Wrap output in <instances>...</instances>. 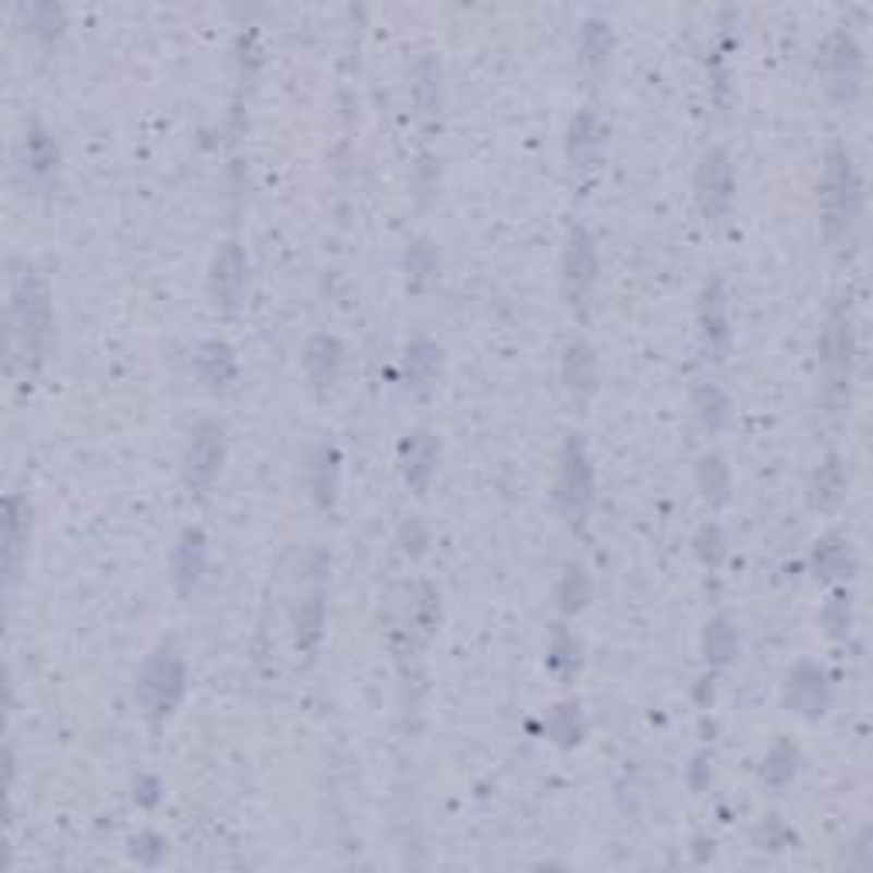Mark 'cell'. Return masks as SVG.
<instances>
[{
	"instance_id": "1",
	"label": "cell",
	"mask_w": 873,
	"mask_h": 873,
	"mask_svg": "<svg viewBox=\"0 0 873 873\" xmlns=\"http://www.w3.org/2000/svg\"><path fill=\"white\" fill-rule=\"evenodd\" d=\"M11 322H14V338L21 352L38 359L48 338L51 307H48L45 280L28 263H14V274H11Z\"/></svg>"
},
{
	"instance_id": "2",
	"label": "cell",
	"mask_w": 873,
	"mask_h": 873,
	"mask_svg": "<svg viewBox=\"0 0 873 873\" xmlns=\"http://www.w3.org/2000/svg\"><path fill=\"white\" fill-rule=\"evenodd\" d=\"M823 211L826 229L833 235L846 232L860 216V178L853 171V161L846 150H833L823 174Z\"/></svg>"
},
{
	"instance_id": "3",
	"label": "cell",
	"mask_w": 873,
	"mask_h": 873,
	"mask_svg": "<svg viewBox=\"0 0 873 873\" xmlns=\"http://www.w3.org/2000/svg\"><path fill=\"white\" fill-rule=\"evenodd\" d=\"M557 498H560L563 519L573 529L584 525V519L591 512V501H594V471H591L584 444H580L577 437H567L563 451H560V485H557Z\"/></svg>"
},
{
	"instance_id": "4",
	"label": "cell",
	"mask_w": 873,
	"mask_h": 873,
	"mask_svg": "<svg viewBox=\"0 0 873 873\" xmlns=\"http://www.w3.org/2000/svg\"><path fill=\"white\" fill-rule=\"evenodd\" d=\"M181 696H184V663L171 648H161L147 658V666L137 679V700L144 703L150 717H168Z\"/></svg>"
},
{
	"instance_id": "5",
	"label": "cell",
	"mask_w": 873,
	"mask_h": 873,
	"mask_svg": "<svg viewBox=\"0 0 873 873\" xmlns=\"http://www.w3.org/2000/svg\"><path fill=\"white\" fill-rule=\"evenodd\" d=\"M730 192H733V171L727 150H710L696 171V198L706 219H724L730 208Z\"/></svg>"
},
{
	"instance_id": "6",
	"label": "cell",
	"mask_w": 873,
	"mask_h": 873,
	"mask_svg": "<svg viewBox=\"0 0 873 873\" xmlns=\"http://www.w3.org/2000/svg\"><path fill=\"white\" fill-rule=\"evenodd\" d=\"M246 290V253L240 243H226L211 263V298L222 311H235Z\"/></svg>"
},
{
	"instance_id": "7",
	"label": "cell",
	"mask_w": 873,
	"mask_h": 873,
	"mask_svg": "<svg viewBox=\"0 0 873 873\" xmlns=\"http://www.w3.org/2000/svg\"><path fill=\"white\" fill-rule=\"evenodd\" d=\"M226 458V437L219 423H202L189 447V482L195 488H208Z\"/></svg>"
},
{
	"instance_id": "8",
	"label": "cell",
	"mask_w": 873,
	"mask_h": 873,
	"mask_svg": "<svg viewBox=\"0 0 873 873\" xmlns=\"http://www.w3.org/2000/svg\"><path fill=\"white\" fill-rule=\"evenodd\" d=\"M594 277H597V253H594V243L584 229H570L567 235V253H563V283H567V294L570 301H580L594 287Z\"/></svg>"
},
{
	"instance_id": "9",
	"label": "cell",
	"mask_w": 873,
	"mask_h": 873,
	"mask_svg": "<svg viewBox=\"0 0 873 873\" xmlns=\"http://www.w3.org/2000/svg\"><path fill=\"white\" fill-rule=\"evenodd\" d=\"M823 362L833 386H842L850 379V359H853V331H850V317H846L842 307H836V314L829 317V328L823 338Z\"/></svg>"
},
{
	"instance_id": "10",
	"label": "cell",
	"mask_w": 873,
	"mask_h": 873,
	"mask_svg": "<svg viewBox=\"0 0 873 873\" xmlns=\"http://www.w3.org/2000/svg\"><path fill=\"white\" fill-rule=\"evenodd\" d=\"M24 546H28V506L21 501V495H8V501H4V573H8V591H14V584H17Z\"/></svg>"
},
{
	"instance_id": "11",
	"label": "cell",
	"mask_w": 873,
	"mask_h": 873,
	"mask_svg": "<svg viewBox=\"0 0 873 873\" xmlns=\"http://www.w3.org/2000/svg\"><path fill=\"white\" fill-rule=\"evenodd\" d=\"M567 150H570V161H573L577 171H591V168H597L601 154H604V123H601L591 110L577 113V120L570 123Z\"/></svg>"
},
{
	"instance_id": "12",
	"label": "cell",
	"mask_w": 873,
	"mask_h": 873,
	"mask_svg": "<svg viewBox=\"0 0 873 873\" xmlns=\"http://www.w3.org/2000/svg\"><path fill=\"white\" fill-rule=\"evenodd\" d=\"M826 676L819 672L815 666H799L796 672L788 676V703L802 710L805 717H819L826 706Z\"/></svg>"
},
{
	"instance_id": "13",
	"label": "cell",
	"mask_w": 873,
	"mask_h": 873,
	"mask_svg": "<svg viewBox=\"0 0 873 873\" xmlns=\"http://www.w3.org/2000/svg\"><path fill=\"white\" fill-rule=\"evenodd\" d=\"M434 464H437V440H434V434H427V431L413 434L403 444V474H407V485L416 495L427 488L431 474H434Z\"/></svg>"
},
{
	"instance_id": "14",
	"label": "cell",
	"mask_w": 873,
	"mask_h": 873,
	"mask_svg": "<svg viewBox=\"0 0 873 873\" xmlns=\"http://www.w3.org/2000/svg\"><path fill=\"white\" fill-rule=\"evenodd\" d=\"M860 48L850 35H836L829 45V69H833V86L839 89V96L850 99L860 86Z\"/></svg>"
},
{
	"instance_id": "15",
	"label": "cell",
	"mask_w": 873,
	"mask_h": 873,
	"mask_svg": "<svg viewBox=\"0 0 873 873\" xmlns=\"http://www.w3.org/2000/svg\"><path fill=\"white\" fill-rule=\"evenodd\" d=\"M703 338H706V349L713 352V359H720V352L727 349V338H730V328H727V298H724V287L713 280L703 294Z\"/></svg>"
},
{
	"instance_id": "16",
	"label": "cell",
	"mask_w": 873,
	"mask_h": 873,
	"mask_svg": "<svg viewBox=\"0 0 873 873\" xmlns=\"http://www.w3.org/2000/svg\"><path fill=\"white\" fill-rule=\"evenodd\" d=\"M338 365H341V345H338L335 338L317 335V338L307 341V349H304V373H307V379L317 389H325V386L335 383Z\"/></svg>"
},
{
	"instance_id": "17",
	"label": "cell",
	"mask_w": 873,
	"mask_h": 873,
	"mask_svg": "<svg viewBox=\"0 0 873 873\" xmlns=\"http://www.w3.org/2000/svg\"><path fill=\"white\" fill-rule=\"evenodd\" d=\"M205 573V536L198 529L181 536V546L174 553V577H178V591L192 594L198 587V580Z\"/></svg>"
},
{
	"instance_id": "18",
	"label": "cell",
	"mask_w": 873,
	"mask_h": 873,
	"mask_svg": "<svg viewBox=\"0 0 873 873\" xmlns=\"http://www.w3.org/2000/svg\"><path fill=\"white\" fill-rule=\"evenodd\" d=\"M434 379H437V349L431 345V341L420 338L407 349V386L416 396H427Z\"/></svg>"
},
{
	"instance_id": "19",
	"label": "cell",
	"mask_w": 873,
	"mask_h": 873,
	"mask_svg": "<svg viewBox=\"0 0 873 873\" xmlns=\"http://www.w3.org/2000/svg\"><path fill=\"white\" fill-rule=\"evenodd\" d=\"M198 373L208 386H229L232 376H235V359H232V349L226 341H205L198 349Z\"/></svg>"
},
{
	"instance_id": "20",
	"label": "cell",
	"mask_w": 873,
	"mask_h": 873,
	"mask_svg": "<svg viewBox=\"0 0 873 873\" xmlns=\"http://www.w3.org/2000/svg\"><path fill=\"white\" fill-rule=\"evenodd\" d=\"M815 573L826 577V580H839V577H850L853 570V553H850V543L839 539V536H829L815 546Z\"/></svg>"
},
{
	"instance_id": "21",
	"label": "cell",
	"mask_w": 873,
	"mask_h": 873,
	"mask_svg": "<svg viewBox=\"0 0 873 873\" xmlns=\"http://www.w3.org/2000/svg\"><path fill=\"white\" fill-rule=\"evenodd\" d=\"M56 161H59L56 144L48 141L41 126H32L28 137H24V168H28L35 178H48L51 171H56Z\"/></svg>"
},
{
	"instance_id": "22",
	"label": "cell",
	"mask_w": 873,
	"mask_h": 873,
	"mask_svg": "<svg viewBox=\"0 0 873 873\" xmlns=\"http://www.w3.org/2000/svg\"><path fill=\"white\" fill-rule=\"evenodd\" d=\"M567 386L577 396H587L594 389V355L584 341L567 349Z\"/></svg>"
},
{
	"instance_id": "23",
	"label": "cell",
	"mask_w": 873,
	"mask_h": 873,
	"mask_svg": "<svg viewBox=\"0 0 873 873\" xmlns=\"http://www.w3.org/2000/svg\"><path fill=\"white\" fill-rule=\"evenodd\" d=\"M737 652V634L727 618H717L706 628V658L713 666H727Z\"/></svg>"
},
{
	"instance_id": "24",
	"label": "cell",
	"mask_w": 873,
	"mask_h": 873,
	"mask_svg": "<svg viewBox=\"0 0 873 873\" xmlns=\"http://www.w3.org/2000/svg\"><path fill=\"white\" fill-rule=\"evenodd\" d=\"M761 775H764V781L768 785H775V788H781V785H788L791 781V775H796V748L791 744H775L772 748V754L764 757V768H761Z\"/></svg>"
},
{
	"instance_id": "25",
	"label": "cell",
	"mask_w": 873,
	"mask_h": 873,
	"mask_svg": "<svg viewBox=\"0 0 873 873\" xmlns=\"http://www.w3.org/2000/svg\"><path fill=\"white\" fill-rule=\"evenodd\" d=\"M696 410H700V416H703V423L706 427H724L727 423V416H730V403H727V396L717 389V386H703L700 392H696Z\"/></svg>"
},
{
	"instance_id": "26",
	"label": "cell",
	"mask_w": 873,
	"mask_h": 873,
	"mask_svg": "<svg viewBox=\"0 0 873 873\" xmlns=\"http://www.w3.org/2000/svg\"><path fill=\"white\" fill-rule=\"evenodd\" d=\"M335 451H328V447H322V454L314 458V492L317 498H322V506H331V495H335Z\"/></svg>"
},
{
	"instance_id": "27",
	"label": "cell",
	"mask_w": 873,
	"mask_h": 873,
	"mask_svg": "<svg viewBox=\"0 0 873 873\" xmlns=\"http://www.w3.org/2000/svg\"><path fill=\"white\" fill-rule=\"evenodd\" d=\"M839 492H842V471H839V461L829 458L815 474V501H819V506H833V501L839 498Z\"/></svg>"
},
{
	"instance_id": "28",
	"label": "cell",
	"mask_w": 873,
	"mask_h": 873,
	"mask_svg": "<svg viewBox=\"0 0 873 873\" xmlns=\"http://www.w3.org/2000/svg\"><path fill=\"white\" fill-rule=\"evenodd\" d=\"M322 621H325V604L322 597H311L304 607H301V621H298V639L304 648H311L317 642V634H322Z\"/></svg>"
},
{
	"instance_id": "29",
	"label": "cell",
	"mask_w": 873,
	"mask_h": 873,
	"mask_svg": "<svg viewBox=\"0 0 873 873\" xmlns=\"http://www.w3.org/2000/svg\"><path fill=\"white\" fill-rule=\"evenodd\" d=\"M700 485H703V495L713 501H720L727 495V468L720 458H706L700 464Z\"/></svg>"
},
{
	"instance_id": "30",
	"label": "cell",
	"mask_w": 873,
	"mask_h": 873,
	"mask_svg": "<svg viewBox=\"0 0 873 873\" xmlns=\"http://www.w3.org/2000/svg\"><path fill=\"white\" fill-rule=\"evenodd\" d=\"M549 733L560 740V744H573L580 740V713L577 706H557L549 717Z\"/></svg>"
},
{
	"instance_id": "31",
	"label": "cell",
	"mask_w": 873,
	"mask_h": 873,
	"mask_svg": "<svg viewBox=\"0 0 873 873\" xmlns=\"http://www.w3.org/2000/svg\"><path fill=\"white\" fill-rule=\"evenodd\" d=\"M607 45H611V32H607L604 24L591 21V24H587V32H584V59H587L591 65H597V62L604 59Z\"/></svg>"
},
{
	"instance_id": "32",
	"label": "cell",
	"mask_w": 873,
	"mask_h": 873,
	"mask_svg": "<svg viewBox=\"0 0 873 873\" xmlns=\"http://www.w3.org/2000/svg\"><path fill=\"white\" fill-rule=\"evenodd\" d=\"M826 628L829 634H846V628H850V597L846 594H836L829 604H826Z\"/></svg>"
},
{
	"instance_id": "33",
	"label": "cell",
	"mask_w": 873,
	"mask_h": 873,
	"mask_svg": "<svg viewBox=\"0 0 873 873\" xmlns=\"http://www.w3.org/2000/svg\"><path fill=\"white\" fill-rule=\"evenodd\" d=\"M584 594H587L584 570H580V567H570V570H567V580H563V607H567V611H573V607L584 604Z\"/></svg>"
},
{
	"instance_id": "34",
	"label": "cell",
	"mask_w": 873,
	"mask_h": 873,
	"mask_svg": "<svg viewBox=\"0 0 873 873\" xmlns=\"http://www.w3.org/2000/svg\"><path fill=\"white\" fill-rule=\"evenodd\" d=\"M407 267L413 270V277H416V280H423V277H427V274L434 270L431 250L423 246V243H420V246H413V250H410V256H407Z\"/></svg>"
}]
</instances>
